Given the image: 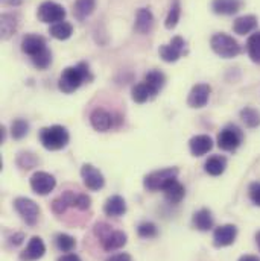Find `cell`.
<instances>
[{"label": "cell", "mask_w": 260, "mask_h": 261, "mask_svg": "<svg viewBox=\"0 0 260 261\" xmlns=\"http://www.w3.org/2000/svg\"><path fill=\"white\" fill-rule=\"evenodd\" d=\"M88 81H91L88 65L85 63H79L63 70L60 81H58V88L65 94H70L76 91L84 82H88Z\"/></svg>", "instance_id": "6da1fadb"}, {"label": "cell", "mask_w": 260, "mask_h": 261, "mask_svg": "<svg viewBox=\"0 0 260 261\" xmlns=\"http://www.w3.org/2000/svg\"><path fill=\"white\" fill-rule=\"evenodd\" d=\"M70 140L68 130L64 126L60 125H54V126H48L40 130V141L43 144L44 149L48 150H60L67 146Z\"/></svg>", "instance_id": "7a4b0ae2"}, {"label": "cell", "mask_w": 260, "mask_h": 261, "mask_svg": "<svg viewBox=\"0 0 260 261\" xmlns=\"http://www.w3.org/2000/svg\"><path fill=\"white\" fill-rule=\"evenodd\" d=\"M180 170L177 167H166V169H160V170H155V172H151L145 176L143 179V187L148 190V192H163L164 187L177 179Z\"/></svg>", "instance_id": "3957f363"}, {"label": "cell", "mask_w": 260, "mask_h": 261, "mask_svg": "<svg viewBox=\"0 0 260 261\" xmlns=\"http://www.w3.org/2000/svg\"><path fill=\"white\" fill-rule=\"evenodd\" d=\"M210 46H211L213 52L216 55H219L221 58H234L241 54L239 43L233 37H230L224 32L215 34L210 40Z\"/></svg>", "instance_id": "277c9868"}, {"label": "cell", "mask_w": 260, "mask_h": 261, "mask_svg": "<svg viewBox=\"0 0 260 261\" xmlns=\"http://www.w3.org/2000/svg\"><path fill=\"white\" fill-rule=\"evenodd\" d=\"M65 9L63 5L57 3V2H43L40 6H38V11H37V17L40 21L43 23H48V24H55V23H60V21H64L65 18Z\"/></svg>", "instance_id": "5b68a950"}, {"label": "cell", "mask_w": 260, "mask_h": 261, "mask_svg": "<svg viewBox=\"0 0 260 261\" xmlns=\"http://www.w3.org/2000/svg\"><path fill=\"white\" fill-rule=\"evenodd\" d=\"M244 140V134L236 125H228L218 134V146L225 152H234Z\"/></svg>", "instance_id": "8992f818"}, {"label": "cell", "mask_w": 260, "mask_h": 261, "mask_svg": "<svg viewBox=\"0 0 260 261\" xmlns=\"http://www.w3.org/2000/svg\"><path fill=\"white\" fill-rule=\"evenodd\" d=\"M14 208L29 226H34L37 223V220L40 217V213H41L38 203L35 200L29 199V197H17L14 200Z\"/></svg>", "instance_id": "52a82bcc"}, {"label": "cell", "mask_w": 260, "mask_h": 261, "mask_svg": "<svg viewBox=\"0 0 260 261\" xmlns=\"http://www.w3.org/2000/svg\"><path fill=\"white\" fill-rule=\"evenodd\" d=\"M184 49H186V41H184V38L180 37V35H177V37H174L168 44L160 46L158 55H160V58H161L164 63H177V61L183 57Z\"/></svg>", "instance_id": "ba28073f"}, {"label": "cell", "mask_w": 260, "mask_h": 261, "mask_svg": "<svg viewBox=\"0 0 260 261\" xmlns=\"http://www.w3.org/2000/svg\"><path fill=\"white\" fill-rule=\"evenodd\" d=\"M29 184H31V189H32L34 193L40 196H46L49 195L51 192H54V189L57 186V179L48 172H35L31 176Z\"/></svg>", "instance_id": "9c48e42d"}, {"label": "cell", "mask_w": 260, "mask_h": 261, "mask_svg": "<svg viewBox=\"0 0 260 261\" xmlns=\"http://www.w3.org/2000/svg\"><path fill=\"white\" fill-rule=\"evenodd\" d=\"M81 178L84 186L91 192H99L105 186L104 175L91 164H84L81 167Z\"/></svg>", "instance_id": "30bf717a"}, {"label": "cell", "mask_w": 260, "mask_h": 261, "mask_svg": "<svg viewBox=\"0 0 260 261\" xmlns=\"http://www.w3.org/2000/svg\"><path fill=\"white\" fill-rule=\"evenodd\" d=\"M21 50H23V54L29 55L31 60L38 57V55H41L43 52L48 50V44H46L44 37L37 35V34L25 35L23 40H21Z\"/></svg>", "instance_id": "8fae6325"}, {"label": "cell", "mask_w": 260, "mask_h": 261, "mask_svg": "<svg viewBox=\"0 0 260 261\" xmlns=\"http://www.w3.org/2000/svg\"><path fill=\"white\" fill-rule=\"evenodd\" d=\"M238 237V228L236 225L227 223V225H221L215 229L213 232V245L216 248H225L234 243Z\"/></svg>", "instance_id": "7c38bea8"}, {"label": "cell", "mask_w": 260, "mask_h": 261, "mask_svg": "<svg viewBox=\"0 0 260 261\" xmlns=\"http://www.w3.org/2000/svg\"><path fill=\"white\" fill-rule=\"evenodd\" d=\"M44 254H46V245L43 239L38 236H34L29 240L26 249L20 254V261H37L43 258Z\"/></svg>", "instance_id": "4fadbf2b"}, {"label": "cell", "mask_w": 260, "mask_h": 261, "mask_svg": "<svg viewBox=\"0 0 260 261\" xmlns=\"http://www.w3.org/2000/svg\"><path fill=\"white\" fill-rule=\"evenodd\" d=\"M90 123H91L93 129L99 130V132H107V130H110L113 128L114 119H113V114L108 113L107 110L96 108L90 114Z\"/></svg>", "instance_id": "5bb4252c"}, {"label": "cell", "mask_w": 260, "mask_h": 261, "mask_svg": "<svg viewBox=\"0 0 260 261\" xmlns=\"http://www.w3.org/2000/svg\"><path fill=\"white\" fill-rule=\"evenodd\" d=\"M211 87L208 84H196L195 87L191 90L189 97H187V105L191 108H202L207 105L210 99Z\"/></svg>", "instance_id": "9a60e30c"}, {"label": "cell", "mask_w": 260, "mask_h": 261, "mask_svg": "<svg viewBox=\"0 0 260 261\" xmlns=\"http://www.w3.org/2000/svg\"><path fill=\"white\" fill-rule=\"evenodd\" d=\"M158 93L160 91L154 85H151L148 81H145V79L141 82L135 84L132 87V90H131V96H132V100L135 103H145L148 100H152Z\"/></svg>", "instance_id": "2e32d148"}, {"label": "cell", "mask_w": 260, "mask_h": 261, "mask_svg": "<svg viewBox=\"0 0 260 261\" xmlns=\"http://www.w3.org/2000/svg\"><path fill=\"white\" fill-rule=\"evenodd\" d=\"M154 28V15L152 12L148 9V8H140L135 14V24H134V29L138 32V34H149Z\"/></svg>", "instance_id": "e0dca14e"}, {"label": "cell", "mask_w": 260, "mask_h": 261, "mask_svg": "<svg viewBox=\"0 0 260 261\" xmlns=\"http://www.w3.org/2000/svg\"><path fill=\"white\" fill-rule=\"evenodd\" d=\"M104 213L108 217H121L127 213V202L122 196H110L104 203Z\"/></svg>", "instance_id": "ac0fdd59"}, {"label": "cell", "mask_w": 260, "mask_h": 261, "mask_svg": "<svg viewBox=\"0 0 260 261\" xmlns=\"http://www.w3.org/2000/svg\"><path fill=\"white\" fill-rule=\"evenodd\" d=\"M189 147L194 156H202L205 153H208L213 147V140L205 135V134H199L191 138L189 141Z\"/></svg>", "instance_id": "d6986e66"}, {"label": "cell", "mask_w": 260, "mask_h": 261, "mask_svg": "<svg viewBox=\"0 0 260 261\" xmlns=\"http://www.w3.org/2000/svg\"><path fill=\"white\" fill-rule=\"evenodd\" d=\"M127 240H128V237L124 231H111L105 239L101 240V243H102L104 251L114 252V251L124 248L127 245Z\"/></svg>", "instance_id": "ffe728a7"}, {"label": "cell", "mask_w": 260, "mask_h": 261, "mask_svg": "<svg viewBox=\"0 0 260 261\" xmlns=\"http://www.w3.org/2000/svg\"><path fill=\"white\" fill-rule=\"evenodd\" d=\"M242 0H213L211 9L218 15H233L242 8Z\"/></svg>", "instance_id": "44dd1931"}, {"label": "cell", "mask_w": 260, "mask_h": 261, "mask_svg": "<svg viewBox=\"0 0 260 261\" xmlns=\"http://www.w3.org/2000/svg\"><path fill=\"white\" fill-rule=\"evenodd\" d=\"M163 193H164V197H166V200H168L169 203L177 205V203H180V202L184 199V196H186V189H184V186H183L178 179H174V181H171V182L164 187Z\"/></svg>", "instance_id": "7402d4cb"}, {"label": "cell", "mask_w": 260, "mask_h": 261, "mask_svg": "<svg viewBox=\"0 0 260 261\" xmlns=\"http://www.w3.org/2000/svg\"><path fill=\"white\" fill-rule=\"evenodd\" d=\"M192 223L198 231H202V232H207L213 228V216H211V211L207 210V208H201L198 210L194 217H192Z\"/></svg>", "instance_id": "603a6c76"}, {"label": "cell", "mask_w": 260, "mask_h": 261, "mask_svg": "<svg viewBox=\"0 0 260 261\" xmlns=\"http://www.w3.org/2000/svg\"><path fill=\"white\" fill-rule=\"evenodd\" d=\"M257 28V17L256 15H242L234 20L233 31L238 35H247Z\"/></svg>", "instance_id": "cb8c5ba5"}, {"label": "cell", "mask_w": 260, "mask_h": 261, "mask_svg": "<svg viewBox=\"0 0 260 261\" xmlns=\"http://www.w3.org/2000/svg\"><path fill=\"white\" fill-rule=\"evenodd\" d=\"M94 8H96V0H75L73 15L76 17V20L82 21L93 14Z\"/></svg>", "instance_id": "d4e9b609"}, {"label": "cell", "mask_w": 260, "mask_h": 261, "mask_svg": "<svg viewBox=\"0 0 260 261\" xmlns=\"http://www.w3.org/2000/svg\"><path fill=\"white\" fill-rule=\"evenodd\" d=\"M225 167H227V160L221 155H215V156H210L205 164H204V169L208 175L211 176H219L225 172Z\"/></svg>", "instance_id": "484cf974"}, {"label": "cell", "mask_w": 260, "mask_h": 261, "mask_svg": "<svg viewBox=\"0 0 260 261\" xmlns=\"http://www.w3.org/2000/svg\"><path fill=\"white\" fill-rule=\"evenodd\" d=\"M18 21L12 14H3L0 18V28H2V38L8 40L9 37H12L17 31Z\"/></svg>", "instance_id": "4316f807"}, {"label": "cell", "mask_w": 260, "mask_h": 261, "mask_svg": "<svg viewBox=\"0 0 260 261\" xmlns=\"http://www.w3.org/2000/svg\"><path fill=\"white\" fill-rule=\"evenodd\" d=\"M49 34L51 37L57 38V40H68L73 34V26L68 23V21H60V23H55V24H51V29H49Z\"/></svg>", "instance_id": "83f0119b"}, {"label": "cell", "mask_w": 260, "mask_h": 261, "mask_svg": "<svg viewBox=\"0 0 260 261\" xmlns=\"http://www.w3.org/2000/svg\"><path fill=\"white\" fill-rule=\"evenodd\" d=\"M247 52L253 63L260 64V31L250 35V38L247 41Z\"/></svg>", "instance_id": "f1b7e54d"}, {"label": "cell", "mask_w": 260, "mask_h": 261, "mask_svg": "<svg viewBox=\"0 0 260 261\" xmlns=\"http://www.w3.org/2000/svg\"><path fill=\"white\" fill-rule=\"evenodd\" d=\"M180 17H181V3H180V0H174L169 8L168 15H166V20H164L166 29H174L178 24Z\"/></svg>", "instance_id": "f546056e"}, {"label": "cell", "mask_w": 260, "mask_h": 261, "mask_svg": "<svg viewBox=\"0 0 260 261\" xmlns=\"http://www.w3.org/2000/svg\"><path fill=\"white\" fill-rule=\"evenodd\" d=\"M241 119L245 123L247 128H257L260 125V113L256 108L247 107L241 111Z\"/></svg>", "instance_id": "4dcf8cb0"}, {"label": "cell", "mask_w": 260, "mask_h": 261, "mask_svg": "<svg viewBox=\"0 0 260 261\" xmlns=\"http://www.w3.org/2000/svg\"><path fill=\"white\" fill-rule=\"evenodd\" d=\"M55 245L61 252H72L76 248V240L68 234H58L55 237Z\"/></svg>", "instance_id": "1f68e13d"}, {"label": "cell", "mask_w": 260, "mask_h": 261, "mask_svg": "<svg viewBox=\"0 0 260 261\" xmlns=\"http://www.w3.org/2000/svg\"><path fill=\"white\" fill-rule=\"evenodd\" d=\"M143 79L148 81L151 85H154L158 91H161V88L164 87V82H166V76L160 70H151V71H148Z\"/></svg>", "instance_id": "d6a6232c"}, {"label": "cell", "mask_w": 260, "mask_h": 261, "mask_svg": "<svg viewBox=\"0 0 260 261\" xmlns=\"http://www.w3.org/2000/svg\"><path fill=\"white\" fill-rule=\"evenodd\" d=\"M29 132V123L25 119H15L11 125V135L15 140H21Z\"/></svg>", "instance_id": "836d02e7"}, {"label": "cell", "mask_w": 260, "mask_h": 261, "mask_svg": "<svg viewBox=\"0 0 260 261\" xmlns=\"http://www.w3.org/2000/svg\"><path fill=\"white\" fill-rule=\"evenodd\" d=\"M137 234L141 239H154L158 236V228L152 222H143L137 226Z\"/></svg>", "instance_id": "e575fe53"}, {"label": "cell", "mask_w": 260, "mask_h": 261, "mask_svg": "<svg viewBox=\"0 0 260 261\" xmlns=\"http://www.w3.org/2000/svg\"><path fill=\"white\" fill-rule=\"evenodd\" d=\"M51 63H52V52L49 49L46 52H43L41 55L32 58V64L35 65L37 68H40V70H46L51 65Z\"/></svg>", "instance_id": "d590c367"}, {"label": "cell", "mask_w": 260, "mask_h": 261, "mask_svg": "<svg viewBox=\"0 0 260 261\" xmlns=\"http://www.w3.org/2000/svg\"><path fill=\"white\" fill-rule=\"evenodd\" d=\"M37 164V158L32 155V153H20V156H18V166L21 167V169H25V170H29V169H32L34 166Z\"/></svg>", "instance_id": "8d00e7d4"}, {"label": "cell", "mask_w": 260, "mask_h": 261, "mask_svg": "<svg viewBox=\"0 0 260 261\" xmlns=\"http://www.w3.org/2000/svg\"><path fill=\"white\" fill-rule=\"evenodd\" d=\"M68 206L70 205H68V202L65 200V197L63 195L60 196V197H57V199H54V202H52V211L55 214H63V213H65V210Z\"/></svg>", "instance_id": "74e56055"}, {"label": "cell", "mask_w": 260, "mask_h": 261, "mask_svg": "<svg viewBox=\"0 0 260 261\" xmlns=\"http://www.w3.org/2000/svg\"><path fill=\"white\" fill-rule=\"evenodd\" d=\"M111 231H113V229H111V226H110V225H107V223L99 222V223H96V225H94V234H96V237H98L99 240L105 239Z\"/></svg>", "instance_id": "f35d334b"}, {"label": "cell", "mask_w": 260, "mask_h": 261, "mask_svg": "<svg viewBox=\"0 0 260 261\" xmlns=\"http://www.w3.org/2000/svg\"><path fill=\"white\" fill-rule=\"evenodd\" d=\"M75 206L81 211H85L91 206V199L87 195H76V200H75Z\"/></svg>", "instance_id": "ab89813d"}, {"label": "cell", "mask_w": 260, "mask_h": 261, "mask_svg": "<svg viewBox=\"0 0 260 261\" xmlns=\"http://www.w3.org/2000/svg\"><path fill=\"white\" fill-rule=\"evenodd\" d=\"M248 193H250V199L254 205L260 206V181H256L250 186L248 189Z\"/></svg>", "instance_id": "60d3db41"}, {"label": "cell", "mask_w": 260, "mask_h": 261, "mask_svg": "<svg viewBox=\"0 0 260 261\" xmlns=\"http://www.w3.org/2000/svg\"><path fill=\"white\" fill-rule=\"evenodd\" d=\"M105 261H132V257L127 252H119V254H114V255L108 257Z\"/></svg>", "instance_id": "b9f144b4"}, {"label": "cell", "mask_w": 260, "mask_h": 261, "mask_svg": "<svg viewBox=\"0 0 260 261\" xmlns=\"http://www.w3.org/2000/svg\"><path fill=\"white\" fill-rule=\"evenodd\" d=\"M58 261H81V258L76 255V254H72V252H68V254H64V255H61Z\"/></svg>", "instance_id": "7bdbcfd3"}, {"label": "cell", "mask_w": 260, "mask_h": 261, "mask_svg": "<svg viewBox=\"0 0 260 261\" xmlns=\"http://www.w3.org/2000/svg\"><path fill=\"white\" fill-rule=\"evenodd\" d=\"M23 239H25V236H23L21 232H20V234H15V236L11 237V243H12L14 246H18V245L23 243Z\"/></svg>", "instance_id": "ee69618b"}, {"label": "cell", "mask_w": 260, "mask_h": 261, "mask_svg": "<svg viewBox=\"0 0 260 261\" xmlns=\"http://www.w3.org/2000/svg\"><path fill=\"white\" fill-rule=\"evenodd\" d=\"M239 261H260V258L257 255H242Z\"/></svg>", "instance_id": "f6af8a7d"}, {"label": "cell", "mask_w": 260, "mask_h": 261, "mask_svg": "<svg viewBox=\"0 0 260 261\" xmlns=\"http://www.w3.org/2000/svg\"><path fill=\"white\" fill-rule=\"evenodd\" d=\"M256 243H257V246H259L260 249V231L256 234Z\"/></svg>", "instance_id": "bcb514c9"}]
</instances>
